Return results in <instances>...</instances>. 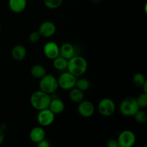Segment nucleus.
I'll return each instance as SVG.
<instances>
[{
	"instance_id": "f257e3e1",
	"label": "nucleus",
	"mask_w": 147,
	"mask_h": 147,
	"mask_svg": "<svg viewBox=\"0 0 147 147\" xmlns=\"http://www.w3.org/2000/svg\"><path fill=\"white\" fill-rule=\"evenodd\" d=\"M88 62L86 58L80 55H75L67 62V71L76 77H82L88 70Z\"/></svg>"
},
{
	"instance_id": "f03ea898",
	"label": "nucleus",
	"mask_w": 147,
	"mask_h": 147,
	"mask_svg": "<svg viewBox=\"0 0 147 147\" xmlns=\"http://www.w3.org/2000/svg\"><path fill=\"white\" fill-rule=\"evenodd\" d=\"M51 97L47 93H44L42 90H36L30 96V102L32 107L37 111L48 109Z\"/></svg>"
},
{
	"instance_id": "7ed1b4c3",
	"label": "nucleus",
	"mask_w": 147,
	"mask_h": 147,
	"mask_svg": "<svg viewBox=\"0 0 147 147\" xmlns=\"http://www.w3.org/2000/svg\"><path fill=\"white\" fill-rule=\"evenodd\" d=\"M40 90L44 93L50 95L55 93L58 88L57 79L52 74H46L42 78L40 79L39 82Z\"/></svg>"
},
{
	"instance_id": "20e7f679",
	"label": "nucleus",
	"mask_w": 147,
	"mask_h": 147,
	"mask_svg": "<svg viewBox=\"0 0 147 147\" xmlns=\"http://www.w3.org/2000/svg\"><path fill=\"white\" fill-rule=\"evenodd\" d=\"M139 109V108L136 103V98L132 97L123 99L119 106V111L121 114L127 117L134 116Z\"/></svg>"
},
{
	"instance_id": "39448f33",
	"label": "nucleus",
	"mask_w": 147,
	"mask_h": 147,
	"mask_svg": "<svg viewBox=\"0 0 147 147\" xmlns=\"http://www.w3.org/2000/svg\"><path fill=\"white\" fill-rule=\"evenodd\" d=\"M77 77L68 71H64L60 75L57 79L58 87L65 90H70L76 86Z\"/></svg>"
},
{
	"instance_id": "423d86ee",
	"label": "nucleus",
	"mask_w": 147,
	"mask_h": 147,
	"mask_svg": "<svg viewBox=\"0 0 147 147\" xmlns=\"http://www.w3.org/2000/svg\"><path fill=\"white\" fill-rule=\"evenodd\" d=\"M116 106V103L112 99L105 98L101 99L98 104V111L101 116L109 117L115 113Z\"/></svg>"
},
{
	"instance_id": "0eeeda50",
	"label": "nucleus",
	"mask_w": 147,
	"mask_h": 147,
	"mask_svg": "<svg viewBox=\"0 0 147 147\" xmlns=\"http://www.w3.org/2000/svg\"><path fill=\"white\" fill-rule=\"evenodd\" d=\"M136 135L131 130L121 131L117 139L119 146L121 147H133L136 144Z\"/></svg>"
},
{
	"instance_id": "6e6552de",
	"label": "nucleus",
	"mask_w": 147,
	"mask_h": 147,
	"mask_svg": "<svg viewBox=\"0 0 147 147\" xmlns=\"http://www.w3.org/2000/svg\"><path fill=\"white\" fill-rule=\"evenodd\" d=\"M55 119V115L49 109L39 111L37 120L39 124L42 127H47L53 124Z\"/></svg>"
},
{
	"instance_id": "1a4fd4ad",
	"label": "nucleus",
	"mask_w": 147,
	"mask_h": 147,
	"mask_svg": "<svg viewBox=\"0 0 147 147\" xmlns=\"http://www.w3.org/2000/svg\"><path fill=\"white\" fill-rule=\"evenodd\" d=\"M43 53L49 60H54L60 55V46L53 41H49L43 47Z\"/></svg>"
},
{
	"instance_id": "9d476101",
	"label": "nucleus",
	"mask_w": 147,
	"mask_h": 147,
	"mask_svg": "<svg viewBox=\"0 0 147 147\" xmlns=\"http://www.w3.org/2000/svg\"><path fill=\"white\" fill-rule=\"evenodd\" d=\"M78 104V112L82 117L90 118L94 114L95 106L91 101L83 100Z\"/></svg>"
},
{
	"instance_id": "9b49d317",
	"label": "nucleus",
	"mask_w": 147,
	"mask_h": 147,
	"mask_svg": "<svg viewBox=\"0 0 147 147\" xmlns=\"http://www.w3.org/2000/svg\"><path fill=\"white\" fill-rule=\"evenodd\" d=\"M56 30H57V27L53 22L45 21L41 23L37 31L39 32L41 37L49 38V37H53L55 34Z\"/></svg>"
},
{
	"instance_id": "f8f14e48",
	"label": "nucleus",
	"mask_w": 147,
	"mask_h": 147,
	"mask_svg": "<svg viewBox=\"0 0 147 147\" xmlns=\"http://www.w3.org/2000/svg\"><path fill=\"white\" fill-rule=\"evenodd\" d=\"M29 136L32 142H34V144H37L45 139L46 133L42 126H35L31 129Z\"/></svg>"
},
{
	"instance_id": "ddd939ff",
	"label": "nucleus",
	"mask_w": 147,
	"mask_h": 147,
	"mask_svg": "<svg viewBox=\"0 0 147 147\" xmlns=\"http://www.w3.org/2000/svg\"><path fill=\"white\" fill-rule=\"evenodd\" d=\"M60 55L64 58L70 60L76 55V48L74 45L70 42H65L60 47Z\"/></svg>"
},
{
	"instance_id": "4468645a",
	"label": "nucleus",
	"mask_w": 147,
	"mask_h": 147,
	"mask_svg": "<svg viewBox=\"0 0 147 147\" xmlns=\"http://www.w3.org/2000/svg\"><path fill=\"white\" fill-rule=\"evenodd\" d=\"M11 55L12 58L16 61H22L27 57V49L22 45H17L12 48Z\"/></svg>"
},
{
	"instance_id": "2eb2a0df",
	"label": "nucleus",
	"mask_w": 147,
	"mask_h": 147,
	"mask_svg": "<svg viewBox=\"0 0 147 147\" xmlns=\"http://www.w3.org/2000/svg\"><path fill=\"white\" fill-rule=\"evenodd\" d=\"M27 0H9L8 5L10 10L15 14L24 11L27 7Z\"/></svg>"
},
{
	"instance_id": "dca6fc26",
	"label": "nucleus",
	"mask_w": 147,
	"mask_h": 147,
	"mask_svg": "<svg viewBox=\"0 0 147 147\" xmlns=\"http://www.w3.org/2000/svg\"><path fill=\"white\" fill-rule=\"evenodd\" d=\"M65 106L64 102H63L61 99L51 98L48 109H50L55 115H57L63 113L65 110Z\"/></svg>"
},
{
	"instance_id": "f3484780",
	"label": "nucleus",
	"mask_w": 147,
	"mask_h": 147,
	"mask_svg": "<svg viewBox=\"0 0 147 147\" xmlns=\"http://www.w3.org/2000/svg\"><path fill=\"white\" fill-rule=\"evenodd\" d=\"M69 98L73 103H79L84 100V92L76 87H74L69 91Z\"/></svg>"
},
{
	"instance_id": "a211bd4d",
	"label": "nucleus",
	"mask_w": 147,
	"mask_h": 147,
	"mask_svg": "<svg viewBox=\"0 0 147 147\" xmlns=\"http://www.w3.org/2000/svg\"><path fill=\"white\" fill-rule=\"evenodd\" d=\"M30 74L34 78L40 79L47 74V70L45 67L40 64H35L32 66L30 69Z\"/></svg>"
},
{
	"instance_id": "6ab92c4d",
	"label": "nucleus",
	"mask_w": 147,
	"mask_h": 147,
	"mask_svg": "<svg viewBox=\"0 0 147 147\" xmlns=\"http://www.w3.org/2000/svg\"><path fill=\"white\" fill-rule=\"evenodd\" d=\"M67 62H68V60L67 59L59 55L58 57L53 60V65L54 68L58 71L64 72L67 70Z\"/></svg>"
},
{
	"instance_id": "aec40b11",
	"label": "nucleus",
	"mask_w": 147,
	"mask_h": 147,
	"mask_svg": "<svg viewBox=\"0 0 147 147\" xmlns=\"http://www.w3.org/2000/svg\"><path fill=\"white\" fill-rule=\"evenodd\" d=\"M75 87L80 89L82 91L85 92L90 88V83L86 78L79 77L77 78V80H76V86Z\"/></svg>"
},
{
	"instance_id": "412c9836",
	"label": "nucleus",
	"mask_w": 147,
	"mask_h": 147,
	"mask_svg": "<svg viewBox=\"0 0 147 147\" xmlns=\"http://www.w3.org/2000/svg\"><path fill=\"white\" fill-rule=\"evenodd\" d=\"M146 81L147 80L145 76L141 73H136L133 77L134 84L138 88H142Z\"/></svg>"
},
{
	"instance_id": "4be33fe9",
	"label": "nucleus",
	"mask_w": 147,
	"mask_h": 147,
	"mask_svg": "<svg viewBox=\"0 0 147 147\" xmlns=\"http://www.w3.org/2000/svg\"><path fill=\"white\" fill-rule=\"evenodd\" d=\"M135 121L139 123H144L147 121V114L146 111L139 109L136 113L134 115Z\"/></svg>"
},
{
	"instance_id": "5701e85b",
	"label": "nucleus",
	"mask_w": 147,
	"mask_h": 147,
	"mask_svg": "<svg viewBox=\"0 0 147 147\" xmlns=\"http://www.w3.org/2000/svg\"><path fill=\"white\" fill-rule=\"evenodd\" d=\"M44 4L50 9H55L62 5L63 0H43Z\"/></svg>"
},
{
	"instance_id": "b1692460",
	"label": "nucleus",
	"mask_w": 147,
	"mask_h": 147,
	"mask_svg": "<svg viewBox=\"0 0 147 147\" xmlns=\"http://www.w3.org/2000/svg\"><path fill=\"white\" fill-rule=\"evenodd\" d=\"M136 103L139 109H145L147 106V93H142L136 98Z\"/></svg>"
},
{
	"instance_id": "393cba45",
	"label": "nucleus",
	"mask_w": 147,
	"mask_h": 147,
	"mask_svg": "<svg viewBox=\"0 0 147 147\" xmlns=\"http://www.w3.org/2000/svg\"><path fill=\"white\" fill-rule=\"evenodd\" d=\"M41 35L39 33L38 31H32V32H30V34H29V40H30V42L32 43H35L37 42L41 38Z\"/></svg>"
},
{
	"instance_id": "a878e982",
	"label": "nucleus",
	"mask_w": 147,
	"mask_h": 147,
	"mask_svg": "<svg viewBox=\"0 0 147 147\" xmlns=\"http://www.w3.org/2000/svg\"><path fill=\"white\" fill-rule=\"evenodd\" d=\"M37 144V147H50V143L47 139H43L41 142H38Z\"/></svg>"
},
{
	"instance_id": "bb28decb",
	"label": "nucleus",
	"mask_w": 147,
	"mask_h": 147,
	"mask_svg": "<svg viewBox=\"0 0 147 147\" xmlns=\"http://www.w3.org/2000/svg\"><path fill=\"white\" fill-rule=\"evenodd\" d=\"M118 146H119V144H118L117 139H111L108 141L106 144V147H116Z\"/></svg>"
},
{
	"instance_id": "cd10ccee",
	"label": "nucleus",
	"mask_w": 147,
	"mask_h": 147,
	"mask_svg": "<svg viewBox=\"0 0 147 147\" xmlns=\"http://www.w3.org/2000/svg\"><path fill=\"white\" fill-rule=\"evenodd\" d=\"M4 140V130L1 128H0V146L3 144Z\"/></svg>"
},
{
	"instance_id": "c85d7f7f",
	"label": "nucleus",
	"mask_w": 147,
	"mask_h": 147,
	"mask_svg": "<svg viewBox=\"0 0 147 147\" xmlns=\"http://www.w3.org/2000/svg\"><path fill=\"white\" fill-rule=\"evenodd\" d=\"M142 88L143 89V93H147V81L146 82V83L144 84V86H142Z\"/></svg>"
},
{
	"instance_id": "c756f323",
	"label": "nucleus",
	"mask_w": 147,
	"mask_h": 147,
	"mask_svg": "<svg viewBox=\"0 0 147 147\" xmlns=\"http://www.w3.org/2000/svg\"><path fill=\"white\" fill-rule=\"evenodd\" d=\"M92 1H93V2H96V3H98V2H100L101 0H91Z\"/></svg>"
},
{
	"instance_id": "7c9ffc66",
	"label": "nucleus",
	"mask_w": 147,
	"mask_h": 147,
	"mask_svg": "<svg viewBox=\"0 0 147 147\" xmlns=\"http://www.w3.org/2000/svg\"><path fill=\"white\" fill-rule=\"evenodd\" d=\"M1 25H0V34H1Z\"/></svg>"
},
{
	"instance_id": "2f4dec72",
	"label": "nucleus",
	"mask_w": 147,
	"mask_h": 147,
	"mask_svg": "<svg viewBox=\"0 0 147 147\" xmlns=\"http://www.w3.org/2000/svg\"><path fill=\"white\" fill-rule=\"evenodd\" d=\"M116 147H121L120 146H116Z\"/></svg>"
},
{
	"instance_id": "473e14b6",
	"label": "nucleus",
	"mask_w": 147,
	"mask_h": 147,
	"mask_svg": "<svg viewBox=\"0 0 147 147\" xmlns=\"http://www.w3.org/2000/svg\"><path fill=\"white\" fill-rule=\"evenodd\" d=\"M50 147H51V146H50ZM54 147H57V146H54Z\"/></svg>"
}]
</instances>
